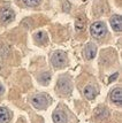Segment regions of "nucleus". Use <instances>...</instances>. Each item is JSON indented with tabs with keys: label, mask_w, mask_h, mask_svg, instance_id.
I'll return each mask as SVG.
<instances>
[{
	"label": "nucleus",
	"mask_w": 122,
	"mask_h": 123,
	"mask_svg": "<svg viewBox=\"0 0 122 123\" xmlns=\"http://www.w3.org/2000/svg\"><path fill=\"white\" fill-rule=\"evenodd\" d=\"M85 24V18L84 17H78L77 20H76V28H77V30H82V29H84V25Z\"/></svg>",
	"instance_id": "14"
},
{
	"label": "nucleus",
	"mask_w": 122,
	"mask_h": 123,
	"mask_svg": "<svg viewBox=\"0 0 122 123\" xmlns=\"http://www.w3.org/2000/svg\"><path fill=\"white\" fill-rule=\"evenodd\" d=\"M95 115L99 120H103V118L108 117V112H107V109L105 107H98V109L95 113Z\"/></svg>",
	"instance_id": "13"
},
{
	"label": "nucleus",
	"mask_w": 122,
	"mask_h": 123,
	"mask_svg": "<svg viewBox=\"0 0 122 123\" xmlns=\"http://www.w3.org/2000/svg\"><path fill=\"white\" fill-rule=\"evenodd\" d=\"M51 62L55 68H62L66 62H67V58H66V54L61 51H57L54 52L53 55L51 56Z\"/></svg>",
	"instance_id": "3"
},
{
	"label": "nucleus",
	"mask_w": 122,
	"mask_h": 123,
	"mask_svg": "<svg viewBox=\"0 0 122 123\" xmlns=\"http://www.w3.org/2000/svg\"><path fill=\"white\" fill-rule=\"evenodd\" d=\"M69 9H70V5H69V2L68 1L64 2V12H69Z\"/></svg>",
	"instance_id": "17"
},
{
	"label": "nucleus",
	"mask_w": 122,
	"mask_h": 123,
	"mask_svg": "<svg viewBox=\"0 0 122 123\" xmlns=\"http://www.w3.org/2000/svg\"><path fill=\"white\" fill-rule=\"evenodd\" d=\"M84 96L88 98V99H95L96 96H97V90H96V87H93V86H91V85H88L84 89Z\"/></svg>",
	"instance_id": "9"
},
{
	"label": "nucleus",
	"mask_w": 122,
	"mask_h": 123,
	"mask_svg": "<svg viewBox=\"0 0 122 123\" xmlns=\"http://www.w3.org/2000/svg\"><path fill=\"white\" fill-rule=\"evenodd\" d=\"M35 40H36L38 44H40V45H44V44L47 43V40H48L47 35H46V33H45L44 31L37 32V33L35 35Z\"/></svg>",
	"instance_id": "11"
},
{
	"label": "nucleus",
	"mask_w": 122,
	"mask_h": 123,
	"mask_svg": "<svg viewBox=\"0 0 122 123\" xmlns=\"http://www.w3.org/2000/svg\"><path fill=\"white\" fill-rule=\"evenodd\" d=\"M96 53H97V47H96V45H93V44H88V45L85 46L84 56L88 60L93 59V58L96 56Z\"/></svg>",
	"instance_id": "6"
},
{
	"label": "nucleus",
	"mask_w": 122,
	"mask_h": 123,
	"mask_svg": "<svg viewBox=\"0 0 122 123\" xmlns=\"http://www.w3.org/2000/svg\"><path fill=\"white\" fill-rule=\"evenodd\" d=\"M2 93H4V86L0 84V94H2Z\"/></svg>",
	"instance_id": "19"
},
{
	"label": "nucleus",
	"mask_w": 122,
	"mask_h": 123,
	"mask_svg": "<svg viewBox=\"0 0 122 123\" xmlns=\"http://www.w3.org/2000/svg\"><path fill=\"white\" fill-rule=\"evenodd\" d=\"M53 121L54 123H67V115L62 111H55L53 112Z\"/></svg>",
	"instance_id": "7"
},
{
	"label": "nucleus",
	"mask_w": 122,
	"mask_h": 123,
	"mask_svg": "<svg viewBox=\"0 0 122 123\" xmlns=\"http://www.w3.org/2000/svg\"><path fill=\"white\" fill-rule=\"evenodd\" d=\"M111 24H112V28H113V29H114L115 31H121V28H122L121 16H119V15L112 16V18H111Z\"/></svg>",
	"instance_id": "8"
},
{
	"label": "nucleus",
	"mask_w": 122,
	"mask_h": 123,
	"mask_svg": "<svg viewBox=\"0 0 122 123\" xmlns=\"http://www.w3.org/2000/svg\"><path fill=\"white\" fill-rule=\"evenodd\" d=\"M23 2H24L26 5H28V6L33 7V6H37L38 4L40 2V0H23Z\"/></svg>",
	"instance_id": "16"
},
{
	"label": "nucleus",
	"mask_w": 122,
	"mask_h": 123,
	"mask_svg": "<svg viewBox=\"0 0 122 123\" xmlns=\"http://www.w3.org/2000/svg\"><path fill=\"white\" fill-rule=\"evenodd\" d=\"M50 78H51V76H50L48 73H43L42 75L39 76V80H40V82H42L43 84H48Z\"/></svg>",
	"instance_id": "15"
},
{
	"label": "nucleus",
	"mask_w": 122,
	"mask_h": 123,
	"mask_svg": "<svg viewBox=\"0 0 122 123\" xmlns=\"http://www.w3.org/2000/svg\"><path fill=\"white\" fill-rule=\"evenodd\" d=\"M111 99L112 101H114L115 104H121V100H122V94H121V89L117 87L115 89L114 91L112 92L111 94Z\"/></svg>",
	"instance_id": "12"
},
{
	"label": "nucleus",
	"mask_w": 122,
	"mask_h": 123,
	"mask_svg": "<svg viewBox=\"0 0 122 123\" xmlns=\"http://www.w3.org/2000/svg\"><path fill=\"white\" fill-rule=\"evenodd\" d=\"M15 14L11 8H1L0 9V22L2 23H8L14 20Z\"/></svg>",
	"instance_id": "5"
},
{
	"label": "nucleus",
	"mask_w": 122,
	"mask_h": 123,
	"mask_svg": "<svg viewBox=\"0 0 122 123\" xmlns=\"http://www.w3.org/2000/svg\"><path fill=\"white\" fill-rule=\"evenodd\" d=\"M57 89L61 94H68L71 91V84H70V80L68 78H64L61 77L58 80V84H57Z\"/></svg>",
	"instance_id": "4"
},
{
	"label": "nucleus",
	"mask_w": 122,
	"mask_h": 123,
	"mask_svg": "<svg viewBox=\"0 0 122 123\" xmlns=\"http://www.w3.org/2000/svg\"><path fill=\"white\" fill-rule=\"evenodd\" d=\"M31 102L32 105L36 108H38V109H45L50 105L51 98H50V96L45 94V93H40V94H37V96L33 97Z\"/></svg>",
	"instance_id": "1"
},
{
	"label": "nucleus",
	"mask_w": 122,
	"mask_h": 123,
	"mask_svg": "<svg viewBox=\"0 0 122 123\" xmlns=\"http://www.w3.org/2000/svg\"><path fill=\"white\" fill-rule=\"evenodd\" d=\"M11 120V113L6 108L0 107V123H8Z\"/></svg>",
	"instance_id": "10"
},
{
	"label": "nucleus",
	"mask_w": 122,
	"mask_h": 123,
	"mask_svg": "<svg viewBox=\"0 0 122 123\" xmlns=\"http://www.w3.org/2000/svg\"><path fill=\"white\" fill-rule=\"evenodd\" d=\"M116 77H117V73H116V74H114L113 76H111V77H109V82H112V80H114L115 78H116Z\"/></svg>",
	"instance_id": "18"
},
{
	"label": "nucleus",
	"mask_w": 122,
	"mask_h": 123,
	"mask_svg": "<svg viewBox=\"0 0 122 123\" xmlns=\"http://www.w3.org/2000/svg\"><path fill=\"white\" fill-rule=\"evenodd\" d=\"M90 31H91V35L93 36L95 38H101L104 37L106 35L107 32V29H106V25L103 23V22H95L90 28Z\"/></svg>",
	"instance_id": "2"
}]
</instances>
